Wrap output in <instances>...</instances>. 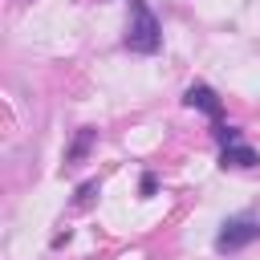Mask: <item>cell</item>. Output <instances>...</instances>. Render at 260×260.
Masks as SVG:
<instances>
[{"mask_svg": "<svg viewBox=\"0 0 260 260\" xmlns=\"http://www.w3.org/2000/svg\"><path fill=\"white\" fill-rule=\"evenodd\" d=\"M93 191H98V183H81V187H77V207H85V203L93 199Z\"/></svg>", "mask_w": 260, "mask_h": 260, "instance_id": "obj_7", "label": "cell"}, {"mask_svg": "<svg viewBox=\"0 0 260 260\" xmlns=\"http://www.w3.org/2000/svg\"><path fill=\"white\" fill-rule=\"evenodd\" d=\"M183 102L191 106V110H203L211 122H219V114H223V106H219V98H215V89L211 85H203V81H195V85H187V93H183Z\"/></svg>", "mask_w": 260, "mask_h": 260, "instance_id": "obj_3", "label": "cell"}, {"mask_svg": "<svg viewBox=\"0 0 260 260\" xmlns=\"http://www.w3.org/2000/svg\"><path fill=\"white\" fill-rule=\"evenodd\" d=\"M252 240H260V223L248 219V215H240V219H228V223L219 228L215 248H219V252H240V248H248Z\"/></svg>", "mask_w": 260, "mask_h": 260, "instance_id": "obj_2", "label": "cell"}, {"mask_svg": "<svg viewBox=\"0 0 260 260\" xmlns=\"http://www.w3.org/2000/svg\"><path fill=\"white\" fill-rule=\"evenodd\" d=\"M215 138H219L223 146H232V142H240V130H236V126H223V122H215Z\"/></svg>", "mask_w": 260, "mask_h": 260, "instance_id": "obj_6", "label": "cell"}, {"mask_svg": "<svg viewBox=\"0 0 260 260\" xmlns=\"http://www.w3.org/2000/svg\"><path fill=\"white\" fill-rule=\"evenodd\" d=\"M256 162H260V154L252 146H244V142H232L219 154V167H256Z\"/></svg>", "mask_w": 260, "mask_h": 260, "instance_id": "obj_4", "label": "cell"}, {"mask_svg": "<svg viewBox=\"0 0 260 260\" xmlns=\"http://www.w3.org/2000/svg\"><path fill=\"white\" fill-rule=\"evenodd\" d=\"M93 146V130L85 126V130H77V138H73V146L65 150V162H81L85 158V150Z\"/></svg>", "mask_w": 260, "mask_h": 260, "instance_id": "obj_5", "label": "cell"}, {"mask_svg": "<svg viewBox=\"0 0 260 260\" xmlns=\"http://www.w3.org/2000/svg\"><path fill=\"white\" fill-rule=\"evenodd\" d=\"M138 191H142V195H154V175H142V183H138Z\"/></svg>", "mask_w": 260, "mask_h": 260, "instance_id": "obj_8", "label": "cell"}, {"mask_svg": "<svg viewBox=\"0 0 260 260\" xmlns=\"http://www.w3.org/2000/svg\"><path fill=\"white\" fill-rule=\"evenodd\" d=\"M162 45V24L150 12L146 0H130V20H126V49L130 53H158Z\"/></svg>", "mask_w": 260, "mask_h": 260, "instance_id": "obj_1", "label": "cell"}]
</instances>
